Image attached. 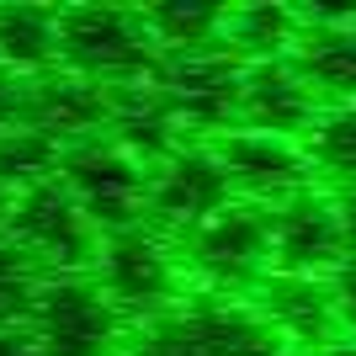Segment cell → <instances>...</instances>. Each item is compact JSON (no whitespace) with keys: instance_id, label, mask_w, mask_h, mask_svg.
<instances>
[{"instance_id":"cell-1","label":"cell","mask_w":356,"mask_h":356,"mask_svg":"<svg viewBox=\"0 0 356 356\" xmlns=\"http://www.w3.org/2000/svg\"><path fill=\"white\" fill-rule=\"evenodd\" d=\"M122 356H303V351L293 341H282L261 319L255 303L202 293L144 319L128 335Z\"/></svg>"},{"instance_id":"cell-2","label":"cell","mask_w":356,"mask_h":356,"mask_svg":"<svg viewBox=\"0 0 356 356\" xmlns=\"http://www.w3.org/2000/svg\"><path fill=\"white\" fill-rule=\"evenodd\" d=\"M59 70L80 74L102 90H128L144 80H160L165 59L138 11L70 6V11H59Z\"/></svg>"},{"instance_id":"cell-3","label":"cell","mask_w":356,"mask_h":356,"mask_svg":"<svg viewBox=\"0 0 356 356\" xmlns=\"http://www.w3.org/2000/svg\"><path fill=\"white\" fill-rule=\"evenodd\" d=\"M6 234H11L48 277H86V271H96L102 239H106L102 229L80 213V202L70 197V186H64L59 176L16 192Z\"/></svg>"},{"instance_id":"cell-4","label":"cell","mask_w":356,"mask_h":356,"mask_svg":"<svg viewBox=\"0 0 356 356\" xmlns=\"http://www.w3.org/2000/svg\"><path fill=\"white\" fill-rule=\"evenodd\" d=\"M27 330L48 356H122L128 319L96 277H48Z\"/></svg>"},{"instance_id":"cell-5","label":"cell","mask_w":356,"mask_h":356,"mask_svg":"<svg viewBox=\"0 0 356 356\" xmlns=\"http://www.w3.org/2000/svg\"><path fill=\"white\" fill-rule=\"evenodd\" d=\"M96 282L102 293L122 309V319H154L170 303H181V261L170 239L149 223H134L122 234L102 239V261H96Z\"/></svg>"},{"instance_id":"cell-6","label":"cell","mask_w":356,"mask_h":356,"mask_svg":"<svg viewBox=\"0 0 356 356\" xmlns=\"http://www.w3.org/2000/svg\"><path fill=\"white\" fill-rule=\"evenodd\" d=\"M59 181L70 186L80 213L102 234H122V229L149 218V170L134 154H122L112 138H90V144L64 149Z\"/></svg>"},{"instance_id":"cell-7","label":"cell","mask_w":356,"mask_h":356,"mask_svg":"<svg viewBox=\"0 0 356 356\" xmlns=\"http://www.w3.org/2000/svg\"><path fill=\"white\" fill-rule=\"evenodd\" d=\"M186 266L208 277L223 298L239 287H261L271 277V208L229 202L202 229L186 234Z\"/></svg>"},{"instance_id":"cell-8","label":"cell","mask_w":356,"mask_h":356,"mask_svg":"<svg viewBox=\"0 0 356 356\" xmlns=\"http://www.w3.org/2000/svg\"><path fill=\"white\" fill-rule=\"evenodd\" d=\"M223 176H229V192L234 202H255V208H282L298 192H309V160H303V144L293 138H271V134H250V128H229V134L213 144Z\"/></svg>"},{"instance_id":"cell-9","label":"cell","mask_w":356,"mask_h":356,"mask_svg":"<svg viewBox=\"0 0 356 356\" xmlns=\"http://www.w3.org/2000/svg\"><path fill=\"white\" fill-rule=\"evenodd\" d=\"M346 266L341 213L325 192H298L293 202L271 208V277H309L330 282Z\"/></svg>"},{"instance_id":"cell-10","label":"cell","mask_w":356,"mask_h":356,"mask_svg":"<svg viewBox=\"0 0 356 356\" xmlns=\"http://www.w3.org/2000/svg\"><path fill=\"white\" fill-rule=\"evenodd\" d=\"M234 202L229 176L213 149H181L149 176V229L160 234H192L213 213H223Z\"/></svg>"},{"instance_id":"cell-11","label":"cell","mask_w":356,"mask_h":356,"mask_svg":"<svg viewBox=\"0 0 356 356\" xmlns=\"http://www.w3.org/2000/svg\"><path fill=\"white\" fill-rule=\"evenodd\" d=\"M160 86L170 96V106L181 112L186 128H202V134H229V122H239V90H245V64L223 48L208 54H181V59H165Z\"/></svg>"},{"instance_id":"cell-12","label":"cell","mask_w":356,"mask_h":356,"mask_svg":"<svg viewBox=\"0 0 356 356\" xmlns=\"http://www.w3.org/2000/svg\"><path fill=\"white\" fill-rule=\"evenodd\" d=\"M319 96L314 86L298 74L293 59L277 64H245V90H239V128L250 134H271V138H303L319 122Z\"/></svg>"},{"instance_id":"cell-13","label":"cell","mask_w":356,"mask_h":356,"mask_svg":"<svg viewBox=\"0 0 356 356\" xmlns=\"http://www.w3.org/2000/svg\"><path fill=\"white\" fill-rule=\"evenodd\" d=\"M27 122L43 128L59 149L90 144L112 122V90L90 86V80H80L70 70H54L27 86Z\"/></svg>"},{"instance_id":"cell-14","label":"cell","mask_w":356,"mask_h":356,"mask_svg":"<svg viewBox=\"0 0 356 356\" xmlns=\"http://www.w3.org/2000/svg\"><path fill=\"white\" fill-rule=\"evenodd\" d=\"M112 144L122 154H134L138 165H165L170 154H181V138H186V122L181 112L170 106L160 80H144V86H128V90H112Z\"/></svg>"},{"instance_id":"cell-15","label":"cell","mask_w":356,"mask_h":356,"mask_svg":"<svg viewBox=\"0 0 356 356\" xmlns=\"http://www.w3.org/2000/svg\"><path fill=\"white\" fill-rule=\"evenodd\" d=\"M293 64L319 102L325 96L335 106L356 102V11H309Z\"/></svg>"},{"instance_id":"cell-16","label":"cell","mask_w":356,"mask_h":356,"mask_svg":"<svg viewBox=\"0 0 356 356\" xmlns=\"http://www.w3.org/2000/svg\"><path fill=\"white\" fill-rule=\"evenodd\" d=\"M255 309L282 341H293L303 356H314L319 346L341 341L335 325V298L330 282H309V277H266L255 287Z\"/></svg>"},{"instance_id":"cell-17","label":"cell","mask_w":356,"mask_h":356,"mask_svg":"<svg viewBox=\"0 0 356 356\" xmlns=\"http://www.w3.org/2000/svg\"><path fill=\"white\" fill-rule=\"evenodd\" d=\"M303 38V11L287 6H239L223 16V54H234L239 64H277L287 59Z\"/></svg>"},{"instance_id":"cell-18","label":"cell","mask_w":356,"mask_h":356,"mask_svg":"<svg viewBox=\"0 0 356 356\" xmlns=\"http://www.w3.org/2000/svg\"><path fill=\"white\" fill-rule=\"evenodd\" d=\"M59 64V11L48 6H6L0 11V70L11 74H54Z\"/></svg>"},{"instance_id":"cell-19","label":"cell","mask_w":356,"mask_h":356,"mask_svg":"<svg viewBox=\"0 0 356 356\" xmlns=\"http://www.w3.org/2000/svg\"><path fill=\"white\" fill-rule=\"evenodd\" d=\"M144 27L154 38L160 54L181 59V54H208L223 43V6H186V0H170V6H144Z\"/></svg>"},{"instance_id":"cell-20","label":"cell","mask_w":356,"mask_h":356,"mask_svg":"<svg viewBox=\"0 0 356 356\" xmlns=\"http://www.w3.org/2000/svg\"><path fill=\"white\" fill-rule=\"evenodd\" d=\"M303 160H309V170L335 181L341 192H351L356 186V102L319 112V122L303 134Z\"/></svg>"},{"instance_id":"cell-21","label":"cell","mask_w":356,"mask_h":356,"mask_svg":"<svg viewBox=\"0 0 356 356\" xmlns=\"http://www.w3.org/2000/svg\"><path fill=\"white\" fill-rule=\"evenodd\" d=\"M48 287V271L0 229V330H22Z\"/></svg>"},{"instance_id":"cell-22","label":"cell","mask_w":356,"mask_h":356,"mask_svg":"<svg viewBox=\"0 0 356 356\" xmlns=\"http://www.w3.org/2000/svg\"><path fill=\"white\" fill-rule=\"evenodd\" d=\"M59 160H64V149L43 128H32V122H22V128H11V134L0 138V181L11 192H27L38 181L59 176Z\"/></svg>"},{"instance_id":"cell-23","label":"cell","mask_w":356,"mask_h":356,"mask_svg":"<svg viewBox=\"0 0 356 356\" xmlns=\"http://www.w3.org/2000/svg\"><path fill=\"white\" fill-rule=\"evenodd\" d=\"M330 298H335V325H341V335L356 341V261H346V266L330 277Z\"/></svg>"},{"instance_id":"cell-24","label":"cell","mask_w":356,"mask_h":356,"mask_svg":"<svg viewBox=\"0 0 356 356\" xmlns=\"http://www.w3.org/2000/svg\"><path fill=\"white\" fill-rule=\"evenodd\" d=\"M27 122V80L11 70H0V138Z\"/></svg>"},{"instance_id":"cell-25","label":"cell","mask_w":356,"mask_h":356,"mask_svg":"<svg viewBox=\"0 0 356 356\" xmlns=\"http://www.w3.org/2000/svg\"><path fill=\"white\" fill-rule=\"evenodd\" d=\"M0 356H48V351L38 346V335L22 325V330H0Z\"/></svg>"},{"instance_id":"cell-26","label":"cell","mask_w":356,"mask_h":356,"mask_svg":"<svg viewBox=\"0 0 356 356\" xmlns=\"http://www.w3.org/2000/svg\"><path fill=\"white\" fill-rule=\"evenodd\" d=\"M335 213H341V234H346V261H356V186L335 197Z\"/></svg>"},{"instance_id":"cell-27","label":"cell","mask_w":356,"mask_h":356,"mask_svg":"<svg viewBox=\"0 0 356 356\" xmlns=\"http://www.w3.org/2000/svg\"><path fill=\"white\" fill-rule=\"evenodd\" d=\"M314 356H356V341L351 335H341V341H330V346H319Z\"/></svg>"},{"instance_id":"cell-28","label":"cell","mask_w":356,"mask_h":356,"mask_svg":"<svg viewBox=\"0 0 356 356\" xmlns=\"http://www.w3.org/2000/svg\"><path fill=\"white\" fill-rule=\"evenodd\" d=\"M11 202H16V192L0 181V229H6V218H11Z\"/></svg>"}]
</instances>
